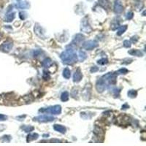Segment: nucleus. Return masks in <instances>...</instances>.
I'll use <instances>...</instances> for the list:
<instances>
[{
	"label": "nucleus",
	"mask_w": 146,
	"mask_h": 146,
	"mask_svg": "<svg viewBox=\"0 0 146 146\" xmlns=\"http://www.w3.org/2000/svg\"><path fill=\"white\" fill-rule=\"evenodd\" d=\"M60 58L63 63L66 64H73L77 61V55L72 48L66 49L65 51L62 52Z\"/></svg>",
	"instance_id": "f257e3e1"
},
{
	"label": "nucleus",
	"mask_w": 146,
	"mask_h": 146,
	"mask_svg": "<svg viewBox=\"0 0 146 146\" xmlns=\"http://www.w3.org/2000/svg\"><path fill=\"white\" fill-rule=\"evenodd\" d=\"M101 78L102 79L106 86L108 87L109 85H115L116 83L117 74L116 72H108V74L102 76Z\"/></svg>",
	"instance_id": "f03ea898"
},
{
	"label": "nucleus",
	"mask_w": 146,
	"mask_h": 146,
	"mask_svg": "<svg viewBox=\"0 0 146 146\" xmlns=\"http://www.w3.org/2000/svg\"><path fill=\"white\" fill-rule=\"evenodd\" d=\"M39 112L43 113H50L51 115H59L61 113V107L59 104H56L47 108H41L39 110Z\"/></svg>",
	"instance_id": "7ed1b4c3"
},
{
	"label": "nucleus",
	"mask_w": 146,
	"mask_h": 146,
	"mask_svg": "<svg viewBox=\"0 0 146 146\" xmlns=\"http://www.w3.org/2000/svg\"><path fill=\"white\" fill-rule=\"evenodd\" d=\"M33 120L34 121H37V122H52L55 120V118L53 116L48 115H39L34 118Z\"/></svg>",
	"instance_id": "20e7f679"
},
{
	"label": "nucleus",
	"mask_w": 146,
	"mask_h": 146,
	"mask_svg": "<svg viewBox=\"0 0 146 146\" xmlns=\"http://www.w3.org/2000/svg\"><path fill=\"white\" fill-rule=\"evenodd\" d=\"M80 30L82 32H84L85 33H90L92 31V28L90 26L89 21L87 18L85 17L81 21V27H80Z\"/></svg>",
	"instance_id": "39448f33"
},
{
	"label": "nucleus",
	"mask_w": 146,
	"mask_h": 146,
	"mask_svg": "<svg viewBox=\"0 0 146 146\" xmlns=\"http://www.w3.org/2000/svg\"><path fill=\"white\" fill-rule=\"evenodd\" d=\"M97 46H98V43H96V41H94V40L86 41L83 45V47L84 49H85V50H88V51H91V50L94 49L95 47H96Z\"/></svg>",
	"instance_id": "423d86ee"
},
{
	"label": "nucleus",
	"mask_w": 146,
	"mask_h": 146,
	"mask_svg": "<svg viewBox=\"0 0 146 146\" xmlns=\"http://www.w3.org/2000/svg\"><path fill=\"white\" fill-rule=\"evenodd\" d=\"M13 42L7 40V41H5V43L2 44V45L0 46V50L2 51L5 52V53H8L11 51V49L13 48Z\"/></svg>",
	"instance_id": "0eeeda50"
},
{
	"label": "nucleus",
	"mask_w": 146,
	"mask_h": 146,
	"mask_svg": "<svg viewBox=\"0 0 146 146\" xmlns=\"http://www.w3.org/2000/svg\"><path fill=\"white\" fill-rule=\"evenodd\" d=\"M114 12L116 14H121L123 11V6L121 0H115L114 3Z\"/></svg>",
	"instance_id": "6e6552de"
},
{
	"label": "nucleus",
	"mask_w": 146,
	"mask_h": 146,
	"mask_svg": "<svg viewBox=\"0 0 146 146\" xmlns=\"http://www.w3.org/2000/svg\"><path fill=\"white\" fill-rule=\"evenodd\" d=\"M94 134L95 135V138H98V142H101L100 140V138H102V140L104 139V130L99 126H96L94 128Z\"/></svg>",
	"instance_id": "1a4fd4ad"
},
{
	"label": "nucleus",
	"mask_w": 146,
	"mask_h": 146,
	"mask_svg": "<svg viewBox=\"0 0 146 146\" xmlns=\"http://www.w3.org/2000/svg\"><path fill=\"white\" fill-rule=\"evenodd\" d=\"M107 88V86L105 85L104 82L102 78H100L99 80L96 81V89L97 90V91L99 93H102L105 90V89Z\"/></svg>",
	"instance_id": "9d476101"
},
{
	"label": "nucleus",
	"mask_w": 146,
	"mask_h": 146,
	"mask_svg": "<svg viewBox=\"0 0 146 146\" xmlns=\"http://www.w3.org/2000/svg\"><path fill=\"white\" fill-rule=\"evenodd\" d=\"M30 7V4L26 1H20L15 4V7L18 9H28Z\"/></svg>",
	"instance_id": "9b49d317"
},
{
	"label": "nucleus",
	"mask_w": 146,
	"mask_h": 146,
	"mask_svg": "<svg viewBox=\"0 0 146 146\" xmlns=\"http://www.w3.org/2000/svg\"><path fill=\"white\" fill-rule=\"evenodd\" d=\"M85 37L82 34H77L75 36V38L72 41V44L75 45H80V43H83V41L84 40Z\"/></svg>",
	"instance_id": "f8f14e48"
},
{
	"label": "nucleus",
	"mask_w": 146,
	"mask_h": 146,
	"mask_svg": "<svg viewBox=\"0 0 146 146\" xmlns=\"http://www.w3.org/2000/svg\"><path fill=\"white\" fill-rule=\"evenodd\" d=\"M82 78H83L82 72H81L80 69H77V70L75 71L74 75H73V81H74L75 83H78V82H80V80H82Z\"/></svg>",
	"instance_id": "ddd939ff"
},
{
	"label": "nucleus",
	"mask_w": 146,
	"mask_h": 146,
	"mask_svg": "<svg viewBox=\"0 0 146 146\" xmlns=\"http://www.w3.org/2000/svg\"><path fill=\"white\" fill-rule=\"evenodd\" d=\"M53 129H54V130H56V132L61 133V134L66 133V127L64 126L63 125H61V124H55V125H53Z\"/></svg>",
	"instance_id": "4468645a"
},
{
	"label": "nucleus",
	"mask_w": 146,
	"mask_h": 146,
	"mask_svg": "<svg viewBox=\"0 0 146 146\" xmlns=\"http://www.w3.org/2000/svg\"><path fill=\"white\" fill-rule=\"evenodd\" d=\"M99 5L102 7L104 9H110V2L109 0H99Z\"/></svg>",
	"instance_id": "2eb2a0df"
},
{
	"label": "nucleus",
	"mask_w": 146,
	"mask_h": 146,
	"mask_svg": "<svg viewBox=\"0 0 146 146\" xmlns=\"http://www.w3.org/2000/svg\"><path fill=\"white\" fill-rule=\"evenodd\" d=\"M128 53L132 55V56H138V57H142L143 56V53L142 52L139 51V50H137V49H132V50H130L129 51Z\"/></svg>",
	"instance_id": "dca6fc26"
},
{
	"label": "nucleus",
	"mask_w": 146,
	"mask_h": 146,
	"mask_svg": "<svg viewBox=\"0 0 146 146\" xmlns=\"http://www.w3.org/2000/svg\"><path fill=\"white\" fill-rule=\"evenodd\" d=\"M15 17V13L14 12H7V14L5 16V21L6 22H11L13 21Z\"/></svg>",
	"instance_id": "f3484780"
},
{
	"label": "nucleus",
	"mask_w": 146,
	"mask_h": 146,
	"mask_svg": "<svg viewBox=\"0 0 146 146\" xmlns=\"http://www.w3.org/2000/svg\"><path fill=\"white\" fill-rule=\"evenodd\" d=\"M34 32L35 33L37 34L39 37H43V28L41 26H38L37 24L36 25V26L34 27Z\"/></svg>",
	"instance_id": "a211bd4d"
},
{
	"label": "nucleus",
	"mask_w": 146,
	"mask_h": 146,
	"mask_svg": "<svg viewBox=\"0 0 146 146\" xmlns=\"http://www.w3.org/2000/svg\"><path fill=\"white\" fill-rule=\"evenodd\" d=\"M52 64H53V62H52V60L50 58L45 59L43 60V63H42L43 66H44V67H45V68H48L49 66H51Z\"/></svg>",
	"instance_id": "6ab92c4d"
},
{
	"label": "nucleus",
	"mask_w": 146,
	"mask_h": 146,
	"mask_svg": "<svg viewBox=\"0 0 146 146\" xmlns=\"http://www.w3.org/2000/svg\"><path fill=\"white\" fill-rule=\"evenodd\" d=\"M38 137H39V135H38V134L37 133H33V134H28V136H27V138H26V141L28 142H31V141H33V140H37Z\"/></svg>",
	"instance_id": "aec40b11"
},
{
	"label": "nucleus",
	"mask_w": 146,
	"mask_h": 146,
	"mask_svg": "<svg viewBox=\"0 0 146 146\" xmlns=\"http://www.w3.org/2000/svg\"><path fill=\"white\" fill-rule=\"evenodd\" d=\"M127 29V25H123V26H121L118 28V31H117V35L120 36L126 32V30Z\"/></svg>",
	"instance_id": "412c9836"
},
{
	"label": "nucleus",
	"mask_w": 146,
	"mask_h": 146,
	"mask_svg": "<svg viewBox=\"0 0 146 146\" xmlns=\"http://www.w3.org/2000/svg\"><path fill=\"white\" fill-rule=\"evenodd\" d=\"M86 58H87V55H86L85 52H84L83 51H80L78 53V55H77V59H79L80 61H84Z\"/></svg>",
	"instance_id": "4be33fe9"
},
{
	"label": "nucleus",
	"mask_w": 146,
	"mask_h": 146,
	"mask_svg": "<svg viewBox=\"0 0 146 146\" xmlns=\"http://www.w3.org/2000/svg\"><path fill=\"white\" fill-rule=\"evenodd\" d=\"M63 76H64V77L66 78V79L70 78L71 71L68 67H66L65 69H64V70H63Z\"/></svg>",
	"instance_id": "5701e85b"
},
{
	"label": "nucleus",
	"mask_w": 146,
	"mask_h": 146,
	"mask_svg": "<svg viewBox=\"0 0 146 146\" xmlns=\"http://www.w3.org/2000/svg\"><path fill=\"white\" fill-rule=\"evenodd\" d=\"M21 129H23L25 132H31L34 130V127L30 125H23L21 126Z\"/></svg>",
	"instance_id": "b1692460"
},
{
	"label": "nucleus",
	"mask_w": 146,
	"mask_h": 146,
	"mask_svg": "<svg viewBox=\"0 0 146 146\" xmlns=\"http://www.w3.org/2000/svg\"><path fill=\"white\" fill-rule=\"evenodd\" d=\"M69 96H70V95H69V93H68L67 91L63 92L61 96V101H62V102H66V101H68Z\"/></svg>",
	"instance_id": "393cba45"
},
{
	"label": "nucleus",
	"mask_w": 146,
	"mask_h": 146,
	"mask_svg": "<svg viewBox=\"0 0 146 146\" xmlns=\"http://www.w3.org/2000/svg\"><path fill=\"white\" fill-rule=\"evenodd\" d=\"M128 96L130 98H135L137 95V91L135 90H129L128 91Z\"/></svg>",
	"instance_id": "a878e982"
},
{
	"label": "nucleus",
	"mask_w": 146,
	"mask_h": 146,
	"mask_svg": "<svg viewBox=\"0 0 146 146\" xmlns=\"http://www.w3.org/2000/svg\"><path fill=\"white\" fill-rule=\"evenodd\" d=\"M119 21H117L116 20H114L112 24H111V29L112 30H115L119 27Z\"/></svg>",
	"instance_id": "bb28decb"
},
{
	"label": "nucleus",
	"mask_w": 146,
	"mask_h": 146,
	"mask_svg": "<svg viewBox=\"0 0 146 146\" xmlns=\"http://www.w3.org/2000/svg\"><path fill=\"white\" fill-rule=\"evenodd\" d=\"M97 63L99 64V65H104V64H106L108 63V60L107 59L103 58V59H101L98 60Z\"/></svg>",
	"instance_id": "cd10ccee"
},
{
	"label": "nucleus",
	"mask_w": 146,
	"mask_h": 146,
	"mask_svg": "<svg viewBox=\"0 0 146 146\" xmlns=\"http://www.w3.org/2000/svg\"><path fill=\"white\" fill-rule=\"evenodd\" d=\"M40 142H53V143H59V142H61V140H56V139H53V140H42Z\"/></svg>",
	"instance_id": "c85d7f7f"
},
{
	"label": "nucleus",
	"mask_w": 146,
	"mask_h": 146,
	"mask_svg": "<svg viewBox=\"0 0 146 146\" xmlns=\"http://www.w3.org/2000/svg\"><path fill=\"white\" fill-rule=\"evenodd\" d=\"M128 72V70L125 69V68H122V69H120L118 72H116V74L118 75V74H126Z\"/></svg>",
	"instance_id": "c756f323"
},
{
	"label": "nucleus",
	"mask_w": 146,
	"mask_h": 146,
	"mask_svg": "<svg viewBox=\"0 0 146 146\" xmlns=\"http://www.w3.org/2000/svg\"><path fill=\"white\" fill-rule=\"evenodd\" d=\"M26 16H27V15L26 13H25V12H20L19 13V17H20V18L21 19V20H25L26 18Z\"/></svg>",
	"instance_id": "7c9ffc66"
},
{
	"label": "nucleus",
	"mask_w": 146,
	"mask_h": 146,
	"mask_svg": "<svg viewBox=\"0 0 146 146\" xmlns=\"http://www.w3.org/2000/svg\"><path fill=\"white\" fill-rule=\"evenodd\" d=\"M11 140V137L8 136V135H5L2 137V140L3 142H9Z\"/></svg>",
	"instance_id": "2f4dec72"
},
{
	"label": "nucleus",
	"mask_w": 146,
	"mask_h": 146,
	"mask_svg": "<svg viewBox=\"0 0 146 146\" xmlns=\"http://www.w3.org/2000/svg\"><path fill=\"white\" fill-rule=\"evenodd\" d=\"M132 45L131 44V42L129 40H124L123 42V46L126 47H130Z\"/></svg>",
	"instance_id": "473e14b6"
},
{
	"label": "nucleus",
	"mask_w": 146,
	"mask_h": 146,
	"mask_svg": "<svg viewBox=\"0 0 146 146\" xmlns=\"http://www.w3.org/2000/svg\"><path fill=\"white\" fill-rule=\"evenodd\" d=\"M50 75L48 74V72H44V74H43V78L44 80H49L50 79Z\"/></svg>",
	"instance_id": "72a5a7b5"
},
{
	"label": "nucleus",
	"mask_w": 146,
	"mask_h": 146,
	"mask_svg": "<svg viewBox=\"0 0 146 146\" xmlns=\"http://www.w3.org/2000/svg\"><path fill=\"white\" fill-rule=\"evenodd\" d=\"M133 16H134V14L132 12H129V13H127V14L126 15V18L128 20H131L133 18Z\"/></svg>",
	"instance_id": "f704fd0d"
},
{
	"label": "nucleus",
	"mask_w": 146,
	"mask_h": 146,
	"mask_svg": "<svg viewBox=\"0 0 146 146\" xmlns=\"http://www.w3.org/2000/svg\"><path fill=\"white\" fill-rule=\"evenodd\" d=\"M7 119V115H3V114H0V121H6Z\"/></svg>",
	"instance_id": "c9c22d12"
},
{
	"label": "nucleus",
	"mask_w": 146,
	"mask_h": 146,
	"mask_svg": "<svg viewBox=\"0 0 146 146\" xmlns=\"http://www.w3.org/2000/svg\"><path fill=\"white\" fill-rule=\"evenodd\" d=\"M98 70H99V68L96 66H92V67L91 68V70H90L91 72H97Z\"/></svg>",
	"instance_id": "e433bc0d"
},
{
	"label": "nucleus",
	"mask_w": 146,
	"mask_h": 146,
	"mask_svg": "<svg viewBox=\"0 0 146 146\" xmlns=\"http://www.w3.org/2000/svg\"><path fill=\"white\" fill-rule=\"evenodd\" d=\"M129 108V106L126 103L122 105V110H126V109Z\"/></svg>",
	"instance_id": "4c0bfd02"
}]
</instances>
